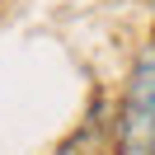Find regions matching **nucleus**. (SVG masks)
Returning a JSON list of instances; mask_svg holds the SVG:
<instances>
[{
	"label": "nucleus",
	"instance_id": "f03ea898",
	"mask_svg": "<svg viewBox=\"0 0 155 155\" xmlns=\"http://www.w3.org/2000/svg\"><path fill=\"white\" fill-rule=\"evenodd\" d=\"M146 155H155V146H150V150H146Z\"/></svg>",
	"mask_w": 155,
	"mask_h": 155
},
{
	"label": "nucleus",
	"instance_id": "f257e3e1",
	"mask_svg": "<svg viewBox=\"0 0 155 155\" xmlns=\"http://www.w3.org/2000/svg\"><path fill=\"white\" fill-rule=\"evenodd\" d=\"M113 146L117 155H146L155 146V38L141 42L132 71H127L117 117H113Z\"/></svg>",
	"mask_w": 155,
	"mask_h": 155
}]
</instances>
